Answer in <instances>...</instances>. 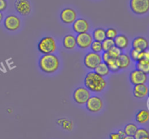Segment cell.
<instances>
[{"label":"cell","mask_w":149,"mask_h":139,"mask_svg":"<svg viewBox=\"0 0 149 139\" xmlns=\"http://www.w3.org/2000/svg\"><path fill=\"white\" fill-rule=\"evenodd\" d=\"M130 80L134 86L146 83L148 80V75L135 69L130 73Z\"/></svg>","instance_id":"cell-10"},{"label":"cell","mask_w":149,"mask_h":139,"mask_svg":"<svg viewBox=\"0 0 149 139\" xmlns=\"http://www.w3.org/2000/svg\"><path fill=\"white\" fill-rule=\"evenodd\" d=\"M134 137L135 139H143L145 138L149 137V134L148 130L143 127H141V128H138L137 131L135 132Z\"/></svg>","instance_id":"cell-26"},{"label":"cell","mask_w":149,"mask_h":139,"mask_svg":"<svg viewBox=\"0 0 149 139\" xmlns=\"http://www.w3.org/2000/svg\"><path fill=\"white\" fill-rule=\"evenodd\" d=\"M37 47L39 52L43 55L53 54L58 48L56 40L51 36H46L42 38L39 40Z\"/></svg>","instance_id":"cell-3"},{"label":"cell","mask_w":149,"mask_h":139,"mask_svg":"<svg viewBox=\"0 0 149 139\" xmlns=\"http://www.w3.org/2000/svg\"><path fill=\"white\" fill-rule=\"evenodd\" d=\"M77 18V14L74 9L65 8L61 13V20L65 24H71Z\"/></svg>","instance_id":"cell-12"},{"label":"cell","mask_w":149,"mask_h":139,"mask_svg":"<svg viewBox=\"0 0 149 139\" xmlns=\"http://www.w3.org/2000/svg\"><path fill=\"white\" fill-rule=\"evenodd\" d=\"M101 58H102V61L106 63L108 60H109L111 57L110 56H109V54H108L107 51H105V52L103 54V56H101Z\"/></svg>","instance_id":"cell-34"},{"label":"cell","mask_w":149,"mask_h":139,"mask_svg":"<svg viewBox=\"0 0 149 139\" xmlns=\"http://www.w3.org/2000/svg\"><path fill=\"white\" fill-rule=\"evenodd\" d=\"M138 126L133 123H129V124H126L124 128V131H125L126 135H132L134 136L135 132L138 130Z\"/></svg>","instance_id":"cell-25"},{"label":"cell","mask_w":149,"mask_h":139,"mask_svg":"<svg viewBox=\"0 0 149 139\" xmlns=\"http://www.w3.org/2000/svg\"><path fill=\"white\" fill-rule=\"evenodd\" d=\"M117 133H119V134H120L122 136V137L125 138V136H126V134H125V131H124V130H119V131L117 132Z\"/></svg>","instance_id":"cell-35"},{"label":"cell","mask_w":149,"mask_h":139,"mask_svg":"<svg viewBox=\"0 0 149 139\" xmlns=\"http://www.w3.org/2000/svg\"><path fill=\"white\" fill-rule=\"evenodd\" d=\"M92 36H93V40L102 42L106 38V30L103 28H97L95 29Z\"/></svg>","instance_id":"cell-21"},{"label":"cell","mask_w":149,"mask_h":139,"mask_svg":"<svg viewBox=\"0 0 149 139\" xmlns=\"http://www.w3.org/2000/svg\"><path fill=\"white\" fill-rule=\"evenodd\" d=\"M39 66L40 70L47 74L55 73L60 67V60L53 54H45L39 59Z\"/></svg>","instance_id":"cell-2"},{"label":"cell","mask_w":149,"mask_h":139,"mask_svg":"<svg viewBox=\"0 0 149 139\" xmlns=\"http://www.w3.org/2000/svg\"><path fill=\"white\" fill-rule=\"evenodd\" d=\"M108 67H109L110 72H113V73H116L120 70V67H119V62H118V59L116 58H110L106 62Z\"/></svg>","instance_id":"cell-22"},{"label":"cell","mask_w":149,"mask_h":139,"mask_svg":"<svg viewBox=\"0 0 149 139\" xmlns=\"http://www.w3.org/2000/svg\"><path fill=\"white\" fill-rule=\"evenodd\" d=\"M117 59L119 64V67H120V70H124V69L127 68V67L130 65L131 59L128 54H123V53H122V54L118 57Z\"/></svg>","instance_id":"cell-19"},{"label":"cell","mask_w":149,"mask_h":139,"mask_svg":"<svg viewBox=\"0 0 149 139\" xmlns=\"http://www.w3.org/2000/svg\"><path fill=\"white\" fill-rule=\"evenodd\" d=\"M140 53H141L140 51H138V50L132 48V49H131L130 53V59H132L134 61L137 62V61L139 60Z\"/></svg>","instance_id":"cell-31"},{"label":"cell","mask_w":149,"mask_h":139,"mask_svg":"<svg viewBox=\"0 0 149 139\" xmlns=\"http://www.w3.org/2000/svg\"><path fill=\"white\" fill-rule=\"evenodd\" d=\"M3 18H4V16H3V13L1 12H0V23L3 20Z\"/></svg>","instance_id":"cell-37"},{"label":"cell","mask_w":149,"mask_h":139,"mask_svg":"<svg viewBox=\"0 0 149 139\" xmlns=\"http://www.w3.org/2000/svg\"><path fill=\"white\" fill-rule=\"evenodd\" d=\"M109 139H124V137L118 133H112L109 135Z\"/></svg>","instance_id":"cell-32"},{"label":"cell","mask_w":149,"mask_h":139,"mask_svg":"<svg viewBox=\"0 0 149 139\" xmlns=\"http://www.w3.org/2000/svg\"><path fill=\"white\" fill-rule=\"evenodd\" d=\"M148 88L146 83L135 85L133 88V95L138 99H143L148 95Z\"/></svg>","instance_id":"cell-15"},{"label":"cell","mask_w":149,"mask_h":139,"mask_svg":"<svg viewBox=\"0 0 149 139\" xmlns=\"http://www.w3.org/2000/svg\"><path fill=\"white\" fill-rule=\"evenodd\" d=\"M102 61L101 56L98 53L88 52L84 58V64L89 70H93Z\"/></svg>","instance_id":"cell-5"},{"label":"cell","mask_w":149,"mask_h":139,"mask_svg":"<svg viewBox=\"0 0 149 139\" xmlns=\"http://www.w3.org/2000/svg\"><path fill=\"white\" fill-rule=\"evenodd\" d=\"M114 45L121 50L126 49L129 45V39L125 35H118L113 40Z\"/></svg>","instance_id":"cell-16"},{"label":"cell","mask_w":149,"mask_h":139,"mask_svg":"<svg viewBox=\"0 0 149 139\" xmlns=\"http://www.w3.org/2000/svg\"><path fill=\"white\" fill-rule=\"evenodd\" d=\"M102 43V50L103 51H109L112 47L114 46V41L113 40L106 38L103 41L101 42Z\"/></svg>","instance_id":"cell-27"},{"label":"cell","mask_w":149,"mask_h":139,"mask_svg":"<svg viewBox=\"0 0 149 139\" xmlns=\"http://www.w3.org/2000/svg\"><path fill=\"white\" fill-rule=\"evenodd\" d=\"M149 120V112L148 110H140L135 115V121L141 124H146Z\"/></svg>","instance_id":"cell-18"},{"label":"cell","mask_w":149,"mask_h":139,"mask_svg":"<svg viewBox=\"0 0 149 139\" xmlns=\"http://www.w3.org/2000/svg\"><path fill=\"white\" fill-rule=\"evenodd\" d=\"M76 41H77V45L81 49H86L90 47L93 41V36L91 34L88 32L78 34L76 37Z\"/></svg>","instance_id":"cell-9"},{"label":"cell","mask_w":149,"mask_h":139,"mask_svg":"<svg viewBox=\"0 0 149 139\" xmlns=\"http://www.w3.org/2000/svg\"><path fill=\"white\" fill-rule=\"evenodd\" d=\"M89 29L90 24L88 21L84 18H77V20L73 23V29L77 34L87 32Z\"/></svg>","instance_id":"cell-13"},{"label":"cell","mask_w":149,"mask_h":139,"mask_svg":"<svg viewBox=\"0 0 149 139\" xmlns=\"http://www.w3.org/2000/svg\"><path fill=\"white\" fill-rule=\"evenodd\" d=\"M107 52L108 54H109L111 58H116V59H117L118 57H119V56L123 53L122 52V50H121L120 48H117V47L115 46V45L113 47H112V48H111L109 51H107Z\"/></svg>","instance_id":"cell-28"},{"label":"cell","mask_w":149,"mask_h":139,"mask_svg":"<svg viewBox=\"0 0 149 139\" xmlns=\"http://www.w3.org/2000/svg\"><path fill=\"white\" fill-rule=\"evenodd\" d=\"M7 7V2L6 0H0V12H3Z\"/></svg>","instance_id":"cell-33"},{"label":"cell","mask_w":149,"mask_h":139,"mask_svg":"<svg viewBox=\"0 0 149 139\" xmlns=\"http://www.w3.org/2000/svg\"><path fill=\"white\" fill-rule=\"evenodd\" d=\"M84 86L89 91L93 92H101L107 86L104 77L97 74L95 72H90L84 78Z\"/></svg>","instance_id":"cell-1"},{"label":"cell","mask_w":149,"mask_h":139,"mask_svg":"<svg viewBox=\"0 0 149 139\" xmlns=\"http://www.w3.org/2000/svg\"><path fill=\"white\" fill-rule=\"evenodd\" d=\"M124 139H135V137H134V136L126 135L125 138H124Z\"/></svg>","instance_id":"cell-36"},{"label":"cell","mask_w":149,"mask_h":139,"mask_svg":"<svg viewBox=\"0 0 149 139\" xmlns=\"http://www.w3.org/2000/svg\"><path fill=\"white\" fill-rule=\"evenodd\" d=\"M143 139H149V137H148V138H143Z\"/></svg>","instance_id":"cell-38"},{"label":"cell","mask_w":149,"mask_h":139,"mask_svg":"<svg viewBox=\"0 0 149 139\" xmlns=\"http://www.w3.org/2000/svg\"><path fill=\"white\" fill-rule=\"evenodd\" d=\"M90 48H91V51L95 53H100L101 51H103L102 50V43L101 42H99V41L93 40L92 44L90 45Z\"/></svg>","instance_id":"cell-29"},{"label":"cell","mask_w":149,"mask_h":139,"mask_svg":"<svg viewBox=\"0 0 149 139\" xmlns=\"http://www.w3.org/2000/svg\"><path fill=\"white\" fill-rule=\"evenodd\" d=\"M4 25L6 29L10 32L17 30L21 26V20L15 15H10L5 18L4 20Z\"/></svg>","instance_id":"cell-8"},{"label":"cell","mask_w":149,"mask_h":139,"mask_svg":"<svg viewBox=\"0 0 149 139\" xmlns=\"http://www.w3.org/2000/svg\"><path fill=\"white\" fill-rule=\"evenodd\" d=\"M130 9L137 15H144L149 10V0H130Z\"/></svg>","instance_id":"cell-4"},{"label":"cell","mask_w":149,"mask_h":139,"mask_svg":"<svg viewBox=\"0 0 149 139\" xmlns=\"http://www.w3.org/2000/svg\"><path fill=\"white\" fill-rule=\"evenodd\" d=\"M132 48L140 51H147L148 48V42L144 37H137L132 40Z\"/></svg>","instance_id":"cell-14"},{"label":"cell","mask_w":149,"mask_h":139,"mask_svg":"<svg viewBox=\"0 0 149 139\" xmlns=\"http://www.w3.org/2000/svg\"><path fill=\"white\" fill-rule=\"evenodd\" d=\"M95 72L97 74L102 76V77H106V76L109 75V74L110 73V70H109L107 64H106V63L103 62V61H101V62L95 67Z\"/></svg>","instance_id":"cell-20"},{"label":"cell","mask_w":149,"mask_h":139,"mask_svg":"<svg viewBox=\"0 0 149 139\" xmlns=\"http://www.w3.org/2000/svg\"><path fill=\"white\" fill-rule=\"evenodd\" d=\"M63 45L65 49L73 50L77 46V41L76 37L74 35L69 34L65 35L63 39Z\"/></svg>","instance_id":"cell-17"},{"label":"cell","mask_w":149,"mask_h":139,"mask_svg":"<svg viewBox=\"0 0 149 139\" xmlns=\"http://www.w3.org/2000/svg\"><path fill=\"white\" fill-rule=\"evenodd\" d=\"M16 11L21 16H28L31 11V6L29 0H16L15 2Z\"/></svg>","instance_id":"cell-11"},{"label":"cell","mask_w":149,"mask_h":139,"mask_svg":"<svg viewBox=\"0 0 149 139\" xmlns=\"http://www.w3.org/2000/svg\"><path fill=\"white\" fill-rule=\"evenodd\" d=\"M86 108L90 112L97 113L103 108V102L97 96H91L86 102Z\"/></svg>","instance_id":"cell-7"},{"label":"cell","mask_w":149,"mask_h":139,"mask_svg":"<svg viewBox=\"0 0 149 139\" xmlns=\"http://www.w3.org/2000/svg\"><path fill=\"white\" fill-rule=\"evenodd\" d=\"M57 123L58 125L61 126L64 130L71 131L73 129V122L70 120H68L66 118H61L57 120Z\"/></svg>","instance_id":"cell-24"},{"label":"cell","mask_w":149,"mask_h":139,"mask_svg":"<svg viewBox=\"0 0 149 139\" xmlns=\"http://www.w3.org/2000/svg\"><path fill=\"white\" fill-rule=\"evenodd\" d=\"M90 97H91L90 91H89L86 87H82V86L77 88L73 94L74 101L79 105H85Z\"/></svg>","instance_id":"cell-6"},{"label":"cell","mask_w":149,"mask_h":139,"mask_svg":"<svg viewBox=\"0 0 149 139\" xmlns=\"http://www.w3.org/2000/svg\"><path fill=\"white\" fill-rule=\"evenodd\" d=\"M136 69L148 75L149 73V61L139 60L136 62Z\"/></svg>","instance_id":"cell-23"},{"label":"cell","mask_w":149,"mask_h":139,"mask_svg":"<svg viewBox=\"0 0 149 139\" xmlns=\"http://www.w3.org/2000/svg\"><path fill=\"white\" fill-rule=\"evenodd\" d=\"M117 35L118 32L116 31V29H114V28H109V29H107L106 30V38L114 40V38L116 37Z\"/></svg>","instance_id":"cell-30"}]
</instances>
